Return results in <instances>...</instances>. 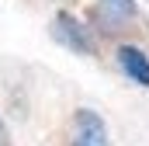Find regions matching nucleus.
<instances>
[{
	"label": "nucleus",
	"mask_w": 149,
	"mask_h": 146,
	"mask_svg": "<svg viewBox=\"0 0 149 146\" xmlns=\"http://www.w3.org/2000/svg\"><path fill=\"white\" fill-rule=\"evenodd\" d=\"M49 35H52L56 45L70 49L73 56H87V59L97 56V38H94V32H90L76 14H70V11H56V14H52Z\"/></svg>",
	"instance_id": "1"
},
{
	"label": "nucleus",
	"mask_w": 149,
	"mask_h": 146,
	"mask_svg": "<svg viewBox=\"0 0 149 146\" xmlns=\"http://www.w3.org/2000/svg\"><path fill=\"white\" fill-rule=\"evenodd\" d=\"M70 146H111L108 122L94 108H76L73 111V139Z\"/></svg>",
	"instance_id": "2"
},
{
	"label": "nucleus",
	"mask_w": 149,
	"mask_h": 146,
	"mask_svg": "<svg viewBox=\"0 0 149 146\" xmlns=\"http://www.w3.org/2000/svg\"><path fill=\"white\" fill-rule=\"evenodd\" d=\"M139 18V0H97L94 21L104 32H121Z\"/></svg>",
	"instance_id": "3"
},
{
	"label": "nucleus",
	"mask_w": 149,
	"mask_h": 146,
	"mask_svg": "<svg viewBox=\"0 0 149 146\" xmlns=\"http://www.w3.org/2000/svg\"><path fill=\"white\" fill-rule=\"evenodd\" d=\"M114 63H118V70L125 73L132 84H139V87L149 91V52H146V49L125 42V45L114 49Z\"/></svg>",
	"instance_id": "4"
},
{
	"label": "nucleus",
	"mask_w": 149,
	"mask_h": 146,
	"mask_svg": "<svg viewBox=\"0 0 149 146\" xmlns=\"http://www.w3.org/2000/svg\"><path fill=\"white\" fill-rule=\"evenodd\" d=\"M0 146H7V125H3V118H0Z\"/></svg>",
	"instance_id": "5"
}]
</instances>
